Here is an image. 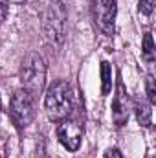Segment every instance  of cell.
I'll return each instance as SVG.
<instances>
[{
    "label": "cell",
    "mask_w": 156,
    "mask_h": 158,
    "mask_svg": "<svg viewBox=\"0 0 156 158\" xmlns=\"http://www.w3.org/2000/svg\"><path fill=\"white\" fill-rule=\"evenodd\" d=\"M66 19H68V13L61 0H51L42 13V31L46 40L53 48H59L64 40Z\"/></svg>",
    "instance_id": "6da1fadb"
},
{
    "label": "cell",
    "mask_w": 156,
    "mask_h": 158,
    "mask_svg": "<svg viewBox=\"0 0 156 158\" xmlns=\"http://www.w3.org/2000/svg\"><path fill=\"white\" fill-rule=\"evenodd\" d=\"M7 2H11V4H24L26 0H7Z\"/></svg>",
    "instance_id": "9a60e30c"
},
{
    "label": "cell",
    "mask_w": 156,
    "mask_h": 158,
    "mask_svg": "<svg viewBox=\"0 0 156 158\" xmlns=\"http://www.w3.org/2000/svg\"><path fill=\"white\" fill-rule=\"evenodd\" d=\"M134 110H136V119L140 121V125L149 127L153 123V110H151V103H145L142 99H136L134 103Z\"/></svg>",
    "instance_id": "ba28073f"
},
{
    "label": "cell",
    "mask_w": 156,
    "mask_h": 158,
    "mask_svg": "<svg viewBox=\"0 0 156 158\" xmlns=\"http://www.w3.org/2000/svg\"><path fill=\"white\" fill-rule=\"evenodd\" d=\"M116 11V0H94L92 2V20L97 26V30L107 37L114 35Z\"/></svg>",
    "instance_id": "5b68a950"
},
{
    "label": "cell",
    "mask_w": 156,
    "mask_h": 158,
    "mask_svg": "<svg viewBox=\"0 0 156 158\" xmlns=\"http://www.w3.org/2000/svg\"><path fill=\"white\" fill-rule=\"evenodd\" d=\"M20 83L24 90H28L33 98L37 94H42L44 81H46V64L39 53H30L24 57L20 64Z\"/></svg>",
    "instance_id": "3957f363"
},
{
    "label": "cell",
    "mask_w": 156,
    "mask_h": 158,
    "mask_svg": "<svg viewBox=\"0 0 156 158\" xmlns=\"http://www.w3.org/2000/svg\"><path fill=\"white\" fill-rule=\"evenodd\" d=\"M0 110H2V99H0Z\"/></svg>",
    "instance_id": "2e32d148"
},
{
    "label": "cell",
    "mask_w": 156,
    "mask_h": 158,
    "mask_svg": "<svg viewBox=\"0 0 156 158\" xmlns=\"http://www.w3.org/2000/svg\"><path fill=\"white\" fill-rule=\"evenodd\" d=\"M81 136H83V129L77 121L74 119H61L59 127H57V138L59 142L68 149V151H77L81 145Z\"/></svg>",
    "instance_id": "8992f818"
},
{
    "label": "cell",
    "mask_w": 156,
    "mask_h": 158,
    "mask_svg": "<svg viewBox=\"0 0 156 158\" xmlns=\"http://www.w3.org/2000/svg\"><path fill=\"white\" fill-rule=\"evenodd\" d=\"M112 88V68L107 61L101 63V94L107 96Z\"/></svg>",
    "instance_id": "9c48e42d"
},
{
    "label": "cell",
    "mask_w": 156,
    "mask_h": 158,
    "mask_svg": "<svg viewBox=\"0 0 156 158\" xmlns=\"http://www.w3.org/2000/svg\"><path fill=\"white\" fill-rule=\"evenodd\" d=\"M44 109L51 121H61L68 118L72 112V90L66 81H55L46 96H44Z\"/></svg>",
    "instance_id": "7a4b0ae2"
},
{
    "label": "cell",
    "mask_w": 156,
    "mask_h": 158,
    "mask_svg": "<svg viewBox=\"0 0 156 158\" xmlns=\"http://www.w3.org/2000/svg\"><path fill=\"white\" fill-rule=\"evenodd\" d=\"M154 2L156 0H140V11L143 15H151L154 9Z\"/></svg>",
    "instance_id": "7c38bea8"
},
{
    "label": "cell",
    "mask_w": 156,
    "mask_h": 158,
    "mask_svg": "<svg viewBox=\"0 0 156 158\" xmlns=\"http://www.w3.org/2000/svg\"><path fill=\"white\" fill-rule=\"evenodd\" d=\"M145 88H147V98H149V103L154 105L156 103V86H154V76H147L145 81Z\"/></svg>",
    "instance_id": "8fae6325"
},
{
    "label": "cell",
    "mask_w": 156,
    "mask_h": 158,
    "mask_svg": "<svg viewBox=\"0 0 156 158\" xmlns=\"http://www.w3.org/2000/svg\"><path fill=\"white\" fill-rule=\"evenodd\" d=\"M129 109H130V101H129V94L125 90V85L121 81H117L116 96H114V103H112V118L117 127L125 125L129 119Z\"/></svg>",
    "instance_id": "52a82bcc"
},
{
    "label": "cell",
    "mask_w": 156,
    "mask_h": 158,
    "mask_svg": "<svg viewBox=\"0 0 156 158\" xmlns=\"http://www.w3.org/2000/svg\"><path fill=\"white\" fill-rule=\"evenodd\" d=\"M103 158H123V155L119 153V149L114 147V149H109V151L105 153V156H103Z\"/></svg>",
    "instance_id": "4fadbf2b"
},
{
    "label": "cell",
    "mask_w": 156,
    "mask_h": 158,
    "mask_svg": "<svg viewBox=\"0 0 156 158\" xmlns=\"http://www.w3.org/2000/svg\"><path fill=\"white\" fill-rule=\"evenodd\" d=\"M6 15H7V6L4 0H0V24L6 20Z\"/></svg>",
    "instance_id": "5bb4252c"
},
{
    "label": "cell",
    "mask_w": 156,
    "mask_h": 158,
    "mask_svg": "<svg viewBox=\"0 0 156 158\" xmlns=\"http://www.w3.org/2000/svg\"><path fill=\"white\" fill-rule=\"evenodd\" d=\"M9 114L13 123L22 129L28 127L33 118H35V99L28 90H17L15 96L11 98V105H9Z\"/></svg>",
    "instance_id": "277c9868"
},
{
    "label": "cell",
    "mask_w": 156,
    "mask_h": 158,
    "mask_svg": "<svg viewBox=\"0 0 156 158\" xmlns=\"http://www.w3.org/2000/svg\"><path fill=\"white\" fill-rule=\"evenodd\" d=\"M142 53H143V57H145V61H149V63H153L154 61V40H153V35L151 33H145V37H143V42H142Z\"/></svg>",
    "instance_id": "30bf717a"
}]
</instances>
